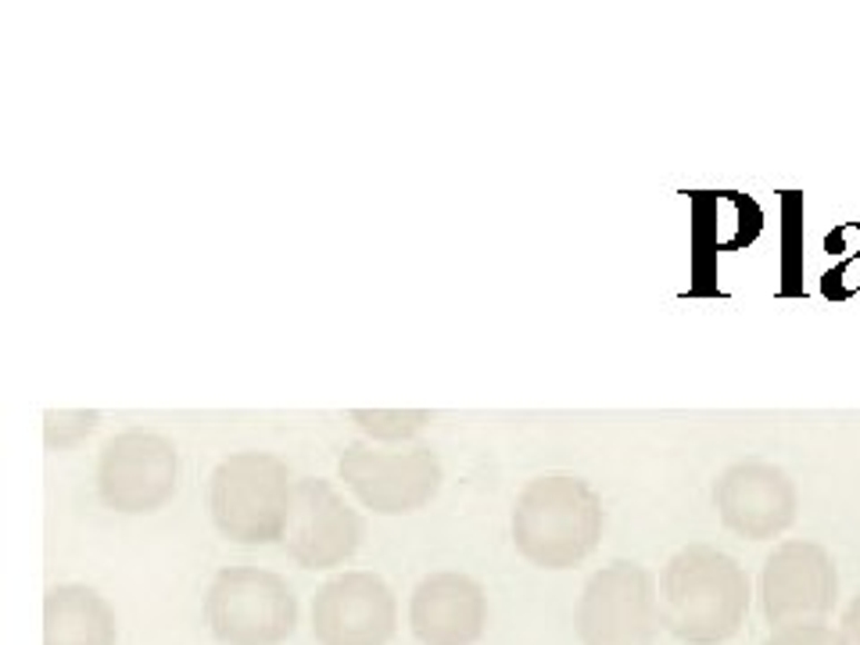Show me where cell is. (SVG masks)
<instances>
[{
  "label": "cell",
  "mask_w": 860,
  "mask_h": 645,
  "mask_svg": "<svg viewBox=\"0 0 860 645\" xmlns=\"http://www.w3.org/2000/svg\"><path fill=\"white\" fill-rule=\"evenodd\" d=\"M750 613V574L724 548L692 542L660 574V621L685 645H721Z\"/></svg>",
  "instance_id": "obj_1"
},
{
  "label": "cell",
  "mask_w": 860,
  "mask_h": 645,
  "mask_svg": "<svg viewBox=\"0 0 860 645\" xmlns=\"http://www.w3.org/2000/svg\"><path fill=\"white\" fill-rule=\"evenodd\" d=\"M606 530L603 498L584 477L545 474L516 495L510 535L531 567L574 570L595 553Z\"/></svg>",
  "instance_id": "obj_2"
},
{
  "label": "cell",
  "mask_w": 860,
  "mask_h": 645,
  "mask_svg": "<svg viewBox=\"0 0 860 645\" xmlns=\"http://www.w3.org/2000/svg\"><path fill=\"white\" fill-rule=\"evenodd\" d=\"M295 474L273 452H230L208 477V516L226 542L273 545L295 506Z\"/></svg>",
  "instance_id": "obj_3"
},
{
  "label": "cell",
  "mask_w": 860,
  "mask_h": 645,
  "mask_svg": "<svg viewBox=\"0 0 860 645\" xmlns=\"http://www.w3.org/2000/svg\"><path fill=\"white\" fill-rule=\"evenodd\" d=\"M205 624L223 645H284L298 627V595L263 567H223L205 592Z\"/></svg>",
  "instance_id": "obj_4"
},
{
  "label": "cell",
  "mask_w": 860,
  "mask_h": 645,
  "mask_svg": "<svg viewBox=\"0 0 860 645\" xmlns=\"http://www.w3.org/2000/svg\"><path fill=\"white\" fill-rule=\"evenodd\" d=\"M660 585L635 559H613L589 577L574 609L581 645H656Z\"/></svg>",
  "instance_id": "obj_5"
},
{
  "label": "cell",
  "mask_w": 860,
  "mask_h": 645,
  "mask_svg": "<svg viewBox=\"0 0 860 645\" xmlns=\"http://www.w3.org/2000/svg\"><path fill=\"white\" fill-rule=\"evenodd\" d=\"M337 477L359 498V506L377 516H405L434 503L442 492V459L427 445L377 448L373 441H352L340 448Z\"/></svg>",
  "instance_id": "obj_6"
},
{
  "label": "cell",
  "mask_w": 860,
  "mask_h": 645,
  "mask_svg": "<svg viewBox=\"0 0 860 645\" xmlns=\"http://www.w3.org/2000/svg\"><path fill=\"white\" fill-rule=\"evenodd\" d=\"M180 484V452L148 427H126L97 456V495L122 516H148L172 503Z\"/></svg>",
  "instance_id": "obj_7"
},
{
  "label": "cell",
  "mask_w": 860,
  "mask_h": 645,
  "mask_svg": "<svg viewBox=\"0 0 860 645\" xmlns=\"http://www.w3.org/2000/svg\"><path fill=\"white\" fill-rule=\"evenodd\" d=\"M839 574L836 559L821 542L789 538L764 559L760 570V606L774 627L818 624L836 609Z\"/></svg>",
  "instance_id": "obj_8"
},
{
  "label": "cell",
  "mask_w": 860,
  "mask_h": 645,
  "mask_svg": "<svg viewBox=\"0 0 860 645\" xmlns=\"http://www.w3.org/2000/svg\"><path fill=\"white\" fill-rule=\"evenodd\" d=\"M366 535L363 513L330 480L302 477L295 484V506L284 530L287 556L302 570H334L359 553Z\"/></svg>",
  "instance_id": "obj_9"
},
{
  "label": "cell",
  "mask_w": 860,
  "mask_h": 645,
  "mask_svg": "<svg viewBox=\"0 0 860 645\" xmlns=\"http://www.w3.org/2000/svg\"><path fill=\"white\" fill-rule=\"evenodd\" d=\"M713 506L732 535L768 542L785 535L797 520L800 492L782 466L768 459H739L713 480Z\"/></svg>",
  "instance_id": "obj_10"
},
{
  "label": "cell",
  "mask_w": 860,
  "mask_h": 645,
  "mask_svg": "<svg viewBox=\"0 0 860 645\" xmlns=\"http://www.w3.org/2000/svg\"><path fill=\"white\" fill-rule=\"evenodd\" d=\"M398 599L373 570H345L313 595V638L319 645H392Z\"/></svg>",
  "instance_id": "obj_11"
},
{
  "label": "cell",
  "mask_w": 860,
  "mask_h": 645,
  "mask_svg": "<svg viewBox=\"0 0 860 645\" xmlns=\"http://www.w3.org/2000/svg\"><path fill=\"white\" fill-rule=\"evenodd\" d=\"M488 627V592L477 577L434 570L409 595V632L424 645H474Z\"/></svg>",
  "instance_id": "obj_12"
},
{
  "label": "cell",
  "mask_w": 860,
  "mask_h": 645,
  "mask_svg": "<svg viewBox=\"0 0 860 645\" xmlns=\"http://www.w3.org/2000/svg\"><path fill=\"white\" fill-rule=\"evenodd\" d=\"M43 645H119V617L90 585H55L43 595Z\"/></svg>",
  "instance_id": "obj_13"
},
{
  "label": "cell",
  "mask_w": 860,
  "mask_h": 645,
  "mask_svg": "<svg viewBox=\"0 0 860 645\" xmlns=\"http://www.w3.org/2000/svg\"><path fill=\"white\" fill-rule=\"evenodd\" d=\"M348 416L369 441H380V445L413 441L416 434H424L434 419L431 409H352Z\"/></svg>",
  "instance_id": "obj_14"
},
{
  "label": "cell",
  "mask_w": 860,
  "mask_h": 645,
  "mask_svg": "<svg viewBox=\"0 0 860 645\" xmlns=\"http://www.w3.org/2000/svg\"><path fill=\"white\" fill-rule=\"evenodd\" d=\"M101 424L97 409H47L43 413V445L51 452H65L87 441Z\"/></svg>",
  "instance_id": "obj_15"
},
{
  "label": "cell",
  "mask_w": 860,
  "mask_h": 645,
  "mask_svg": "<svg viewBox=\"0 0 860 645\" xmlns=\"http://www.w3.org/2000/svg\"><path fill=\"white\" fill-rule=\"evenodd\" d=\"M764 645H842L839 627L832 624H789V627H774V632L764 638Z\"/></svg>",
  "instance_id": "obj_16"
},
{
  "label": "cell",
  "mask_w": 860,
  "mask_h": 645,
  "mask_svg": "<svg viewBox=\"0 0 860 645\" xmlns=\"http://www.w3.org/2000/svg\"><path fill=\"white\" fill-rule=\"evenodd\" d=\"M857 290H860V251L824 277V295L829 298H850Z\"/></svg>",
  "instance_id": "obj_17"
},
{
  "label": "cell",
  "mask_w": 860,
  "mask_h": 645,
  "mask_svg": "<svg viewBox=\"0 0 860 645\" xmlns=\"http://www.w3.org/2000/svg\"><path fill=\"white\" fill-rule=\"evenodd\" d=\"M839 638H842V645H860V592L850 599V606L842 609Z\"/></svg>",
  "instance_id": "obj_18"
},
{
  "label": "cell",
  "mask_w": 860,
  "mask_h": 645,
  "mask_svg": "<svg viewBox=\"0 0 860 645\" xmlns=\"http://www.w3.org/2000/svg\"><path fill=\"white\" fill-rule=\"evenodd\" d=\"M857 234H860V222H857ZM857 251H860V248H857Z\"/></svg>",
  "instance_id": "obj_19"
}]
</instances>
